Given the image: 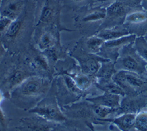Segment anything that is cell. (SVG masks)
Returning <instances> with one entry per match:
<instances>
[{"label":"cell","mask_w":147,"mask_h":131,"mask_svg":"<svg viewBox=\"0 0 147 131\" xmlns=\"http://www.w3.org/2000/svg\"><path fill=\"white\" fill-rule=\"evenodd\" d=\"M3 93L2 92L0 91V104H1V102L3 101Z\"/></svg>","instance_id":"32"},{"label":"cell","mask_w":147,"mask_h":131,"mask_svg":"<svg viewBox=\"0 0 147 131\" xmlns=\"http://www.w3.org/2000/svg\"><path fill=\"white\" fill-rule=\"evenodd\" d=\"M136 114L123 113L116 117L98 119V122H109L117 126L120 131H134Z\"/></svg>","instance_id":"7"},{"label":"cell","mask_w":147,"mask_h":131,"mask_svg":"<svg viewBox=\"0 0 147 131\" xmlns=\"http://www.w3.org/2000/svg\"><path fill=\"white\" fill-rule=\"evenodd\" d=\"M146 76H147V66H146Z\"/></svg>","instance_id":"36"},{"label":"cell","mask_w":147,"mask_h":131,"mask_svg":"<svg viewBox=\"0 0 147 131\" xmlns=\"http://www.w3.org/2000/svg\"><path fill=\"white\" fill-rule=\"evenodd\" d=\"M80 62V66L81 69V72L91 76H96L99 69L101 68L103 62L107 61L109 59L97 57L94 55H87L84 56L80 59H78Z\"/></svg>","instance_id":"12"},{"label":"cell","mask_w":147,"mask_h":131,"mask_svg":"<svg viewBox=\"0 0 147 131\" xmlns=\"http://www.w3.org/2000/svg\"><path fill=\"white\" fill-rule=\"evenodd\" d=\"M29 66L35 70L47 71L49 70V60L45 55H38L29 61Z\"/></svg>","instance_id":"22"},{"label":"cell","mask_w":147,"mask_h":131,"mask_svg":"<svg viewBox=\"0 0 147 131\" xmlns=\"http://www.w3.org/2000/svg\"><path fill=\"white\" fill-rule=\"evenodd\" d=\"M117 73V70L115 69V63L112 62L109 60L103 62L99 69L98 72L96 74L97 82H105L113 79V77ZM96 82V83H97Z\"/></svg>","instance_id":"17"},{"label":"cell","mask_w":147,"mask_h":131,"mask_svg":"<svg viewBox=\"0 0 147 131\" xmlns=\"http://www.w3.org/2000/svg\"><path fill=\"white\" fill-rule=\"evenodd\" d=\"M144 37H145V39H146V40H147V32H146V34H145Z\"/></svg>","instance_id":"35"},{"label":"cell","mask_w":147,"mask_h":131,"mask_svg":"<svg viewBox=\"0 0 147 131\" xmlns=\"http://www.w3.org/2000/svg\"><path fill=\"white\" fill-rule=\"evenodd\" d=\"M31 113L40 116L47 121L54 123H64L67 121L66 115L58 106L53 96L46 97L29 110Z\"/></svg>","instance_id":"3"},{"label":"cell","mask_w":147,"mask_h":131,"mask_svg":"<svg viewBox=\"0 0 147 131\" xmlns=\"http://www.w3.org/2000/svg\"><path fill=\"white\" fill-rule=\"evenodd\" d=\"M50 131H60V130H57V129H56L55 127H54V128H53L52 130H50Z\"/></svg>","instance_id":"34"},{"label":"cell","mask_w":147,"mask_h":131,"mask_svg":"<svg viewBox=\"0 0 147 131\" xmlns=\"http://www.w3.org/2000/svg\"><path fill=\"white\" fill-rule=\"evenodd\" d=\"M12 22L13 21L10 19L0 16V36L3 33L6 34V31L9 27L10 24L12 23Z\"/></svg>","instance_id":"28"},{"label":"cell","mask_w":147,"mask_h":131,"mask_svg":"<svg viewBox=\"0 0 147 131\" xmlns=\"http://www.w3.org/2000/svg\"><path fill=\"white\" fill-rule=\"evenodd\" d=\"M128 4H131V6H138L140 5L142 0H125Z\"/></svg>","instance_id":"30"},{"label":"cell","mask_w":147,"mask_h":131,"mask_svg":"<svg viewBox=\"0 0 147 131\" xmlns=\"http://www.w3.org/2000/svg\"><path fill=\"white\" fill-rule=\"evenodd\" d=\"M113 80L123 88L127 96L138 95V91L146 85L142 76L124 70L117 71L113 77Z\"/></svg>","instance_id":"4"},{"label":"cell","mask_w":147,"mask_h":131,"mask_svg":"<svg viewBox=\"0 0 147 131\" xmlns=\"http://www.w3.org/2000/svg\"><path fill=\"white\" fill-rule=\"evenodd\" d=\"M67 74H69V76L72 77L73 81H75L76 85L83 92H85L90 88V86H92V85H95L97 82L96 77L88 75L82 72L70 73Z\"/></svg>","instance_id":"16"},{"label":"cell","mask_w":147,"mask_h":131,"mask_svg":"<svg viewBox=\"0 0 147 131\" xmlns=\"http://www.w3.org/2000/svg\"><path fill=\"white\" fill-rule=\"evenodd\" d=\"M33 76L30 73L26 72L25 70L21 69H17L9 74V77L6 79V87L9 90H13L18 86H20L24 80L28 77Z\"/></svg>","instance_id":"19"},{"label":"cell","mask_w":147,"mask_h":131,"mask_svg":"<svg viewBox=\"0 0 147 131\" xmlns=\"http://www.w3.org/2000/svg\"><path fill=\"white\" fill-rule=\"evenodd\" d=\"M51 87V81L43 77H28L12 91V98L18 101L31 102L43 98Z\"/></svg>","instance_id":"1"},{"label":"cell","mask_w":147,"mask_h":131,"mask_svg":"<svg viewBox=\"0 0 147 131\" xmlns=\"http://www.w3.org/2000/svg\"><path fill=\"white\" fill-rule=\"evenodd\" d=\"M0 126L2 128H5L6 126V120H5V115L3 114V111L0 108Z\"/></svg>","instance_id":"29"},{"label":"cell","mask_w":147,"mask_h":131,"mask_svg":"<svg viewBox=\"0 0 147 131\" xmlns=\"http://www.w3.org/2000/svg\"><path fill=\"white\" fill-rule=\"evenodd\" d=\"M147 62L136 52L134 43L121 48L116 60L115 69L117 71L124 70L138 74L146 75Z\"/></svg>","instance_id":"2"},{"label":"cell","mask_w":147,"mask_h":131,"mask_svg":"<svg viewBox=\"0 0 147 131\" xmlns=\"http://www.w3.org/2000/svg\"><path fill=\"white\" fill-rule=\"evenodd\" d=\"M95 86H97V88L98 89H100L101 91H103L104 92L120 95L123 97L126 96L124 90L118 84L115 82L113 79L109 81H105V82H97Z\"/></svg>","instance_id":"21"},{"label":"cell","mask_w":147,"mask_h":131,"mask_svg":"<svg viewBox=\"0 0 147 131\" xmlns=\"http://www.w3.org/2000/svg\"><path fill=\"white\" fill-rule=\"evenodd\" d=\"M122 98L123 96H121L120 95L104 92V94L100 95V96L87 98L86 100L91 104L101 105V106L109 107V108L118 109L120 106Z\"/></svg>","instance_id":"11"},{"label":"cell","mask_w":147,"mask_h":131,"mask_svg":"<svg viewBox=\"0 0 147 131\" xmlns=\"http://www.w3.org/2000/svg\"><path fill=\"white\" fill-rule=\"evenodd\" d=\"M21 26H22V20L20 18H18V19L13 21L12 23L10 24L9 27L6 31V36L9 39H13L16 37L21 30Z\"/></svg>","instance_id":"27"},{"label":"cell","mask_w":147,"mask_h":131,"mask_svg":"<svg viewBox=\"0 0 147 131\" xmlns=\"http://www.w3.org/2000/svg\"><path fill=\"white\" fill-rule=\"evenodd\" d=\"M136 52L145 61L147 62V40L144 37H137L134 42Z\"/></svg>","instance_id":"26"},{"label":"cell","mask_w":147,"mask_h":131,"mask_svg":"<svg viewBox=\"0 0 147 131\" xmlns=\"http://www.w3.org/2000/svg\"><path fill=\"white\" fill-rule=\"evenodd\" d=\"M58 93L60 94L61 101L68 105L81 98L84 92L78 88L69 74L65 73L61 76V81H58Z\"/></svg>","instance_id":"5"},{"label":"cell","mask_w":147,"mask_h":131,"mask_svg":"<svg viewBox=\"0 0 147 131\" xmlns=\"http://www.w3.org/2000/svg\"><path fill=\"white\" fill-rule=\"evenodd\" d=\"M24 6V0H2L0 16L14 21L20 18Z\"/></svg>","instance_id":"8"},{"label":"cell","mask_w":147,"mask_h":131,"mask_svg":"<svg viewBox=\"0 0 147 131\" xmlns=\"http://www.w3.org/2000/svg\"><path fill=\"white\" fill-rule=\"evenodd\" d=\"M128 13V7L126 3L118 0L113 2L108 7H106V18H108L109 20H123L124 22L125 17Z\"/></svg>","instance_id":"13"},{"label":"cell","mask_w":147,"mask_h":131,"mask_svg":"<svg viewBox=\"0 0 147 131\" xmlns=\"http://www.w3.org/2000/svg\"><path fill=\"white\" fill-rule=\"evenodd\" d=\"M147 97L146 96H123L120 103V106L114 114L134 113L137 114L141 110L146 107Z\"/></svg>","instance_id":"6"},{"label":"cell","mask_w":147,"mask_h":131,"mask_svg":"<svg viewBox=\"0 0 147 131\" xmlns=\"http://www.w3.org/2000/svg\"><path fill=\"white\" fill-rule=\"evenodd\" d=\"M3 53H4V48H3V45L0 43V55H3Z\"/></svg>","instance_id":"31"},{"label":"cell","mask_w":147,"mask_h":131,"mask_svg":"<svg viewBox=\"0 0 147 131\" xmlns=\"http://www.w3.org/2000/svg\"><path fill=\"white\" fill-rule=\"evenodd\" d=\"M105 42V40H102V38H100L96 35L87 39L86 41V46L92 54H98L101 52Z\"/></svg>","instance_id":"24"},{"label":"cell","mask_w":147,"mask_h":131,"mask_svg":"<svg viewBox=\"0 0 147 131\" xmlns=\"http://www.w3.org/2000/svg\"><path fill=\"white\" fill-rule=\"evenodd\" d=\"M136 37L137 36L135 34H130L119 39L105 41L101 52H106V54H109V55L112 54L117 59L120 49L123 48L125 46L134 43Z\"/></svg>","instance_id":"10"},{"label":"cell","mask_w":147,"mask_h":131,"mask_svg":"<svg viewBox=\"0 0 147 131\" xmlns=\"http://www.w3.org/2000/svg\"><path fill=\"white\" fill-rule=\"evenodd\" d=\"M146 108H147V101H146Z\"/></svg>","instance_id":"37"},{"label":"cell","mask_w":147,"mask_h":131,"mask_svg":"<svg viewBox=\"0 0 147 131\" xmlns=\"http://www.w3.org/2000/svg\"><path fill=\"white\" fill-rule=\"evenodd\" d=\"M106 18V8L105 7H99L96 8L84 16L82 18L84 22H95L98 21H102Z\"/></svg>","instance_id":"23"},{"label":"cell","mask_w":147,"mask_h":131,"mask_svg":"<svg viewBox=\"0 0 147 131\" xmlns=\"http://www.w3.org/2000/svg\"><path fill=\"white\" fill-rule=\"evenodd\" d=\"M134 131H147V108L136 114Z\"/></svg>","instance_id":"25"},{"label":"cell","mask_w":147,"mask_h":131,"mask_svg":"<svg viewBox=\"0 0 147 131\" xmlns=\"http://www.w3.org/2000/svg\"><path fill=\"white\" fill-rule=\"evenodd\" d=\"M57 5L54 0H46L39 16V24H51L57 14Z\"/></svg>","instance_id":"14"},{"label":"cell","mask_w":147,"mask_h":131,"mask_svg":"<svg viewBox=\"0 0 147 131\" xmlns=\"http://www.w3.org/2000/svg\"><path fill=\"white\" fill-rule=\"evenodd\" d=\"M21 124V131H50L57 125V123L48 122L39 115L23 119Z\"/></svg>","instance_id":"9"},{"label":"cell","mask_w":147,"mask_h":131,"mask_svg":"<svg viewBox=\"0 0 147 131\" xmlns=\"http://www.w3.org/2000/svg\"><path fill=\"white\" fill-rule=\"evenodd\" d=\"M57 38L51 31H46L41 35L37 43L38 48L41 52H45L47 50L57 45Z\"/></svg>","instance_id":"20"},{"label":"cell","mask_w":147,"mask_h":131,"mask_svg":"<svg viewBox=\"0 0 147 131\" xmlns=\"http://www.w3.org/2000/svg\"><path fill=\"white\" fill-rule=\"evenodd\" d=\"M124 24L133 26L147 24V10H136L130 11L124 19Z\"/></svg>","instance_id":"18"},{"label":"cell","mask_w":147,"mask_h":131,"mask_svg":"<svg viewBox=\"0 0 147 131\" xmlns=\"http://www.w3.org/2000/svg\"><path fill=\"white\" fill-rule=\"evenodd\" d=\"M130 34L131 33L127 28L116 25L113 27L103 29L102 30L99 31L96 35L105 41H109V40L119 39V38L125 37Z\"/></svg>","instance_id":"15"},{"label":"cell","mask_w":147,"mask_h":131,"mask_svg":"<svg viewBox=\"0 0 147 131\" xmlns=\"http://www.w3.org/2000/svg\"><path fill=\"white\" fill-rule=\"evenodd\" d=\"M73 2L75 3H82V2H84V1H87V0H72Z\"/></svg>","instance_id":"33"}]
</instances>
